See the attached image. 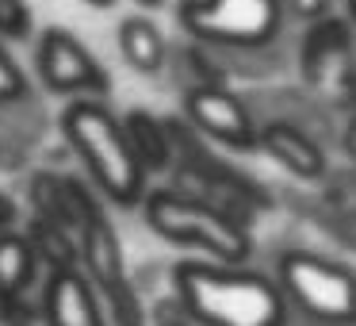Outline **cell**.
Segmentation results:
<instances>
[{
    "instance_id": "obj_17",
    "label": "cell",
    "mask_w": 356,
    "mask_h": 326,
    "mask_svg": "<svg viewBox=\"0 0 356 326\" xmlns=\"http://www.w3.org/2000/svg\"><path fill=\"white\" fill-rule=\"evenodd\" d=\"M24 96H27V77L16 65V58L4 50V42H0V104H16Z\"/></svg>"
},
{
    "instance_id": "obj_16",
    "label": "cell",
    "mask_w": 356,
    "mask_h": 326,
    "mask_svg": "<svg viewBox=\"0 0 356 326\" xmlns=\"http://www.w3.org/2000/svg\"><path fill=\"white\" fill-rule=\"evenodd\" d=\"M31 8H27V0H0V39L8 42H24L31 39Z\"/></svg>"
},
{
    "instance_id": "obj_7",
    "label": "cell",
    "mask_w": 356,
    "mask_h": 326,
    "mask_svg": "<svg viewBox=\"0 0 356 326\" xmlns=\"http://www.w3.org/2000/svg\"><path fill=\"white\" fill-rule=\"evenodd\" d=\"M184 119L230 150H257L261 146V127L253 123L249 108L230 88L218 85V81H203V85L188 88Z\"/></svg>"
},
{
    "instance_id": "obj_15",
    "label": "cell",
    "mask_w": 356,
    "mask_h": 326,
    "mask_svg": "<svg viewBox=\"0 0 356 326\" xmlns=\"http://www.w3.org/2000/svg\"><path fill=\"white\" fill-rule=\"evenodd\" d=\"M100 300H104V311H108V326H146L142 300L127 277L115 280V284H104Z\"/></svg>"
},
{
    "instance_id": "obj_8",
    "label": "cell",
    "mask_w": 356,
    "mask_h": 326,
    "mask_svg": "<svg viewBox=\"0 0 356 326\" xmlns=\"http://www.w3.org/2000/svg\"><path fill=\"white\" fill-rule=\"evenodd\" d=\"M42 323L47 326H108L100 288L81 265L50 269L42 288Z\"/></svg>"
},
{
    "instance_id": "obj_18",
    "label": "cell",
    "mask_w": 356,
    "mask_h": 326,
    "mask_svg": "<svg viewBox=\"0 0 356 326\" xmlns=\"http://www.w3.org/2000/svg\"><path fill=\"white\" fill-rule=\"evenodd\" d=\"M149 318H154V326H203L200 318L192 315V307H188L180 295H169V300H157L154 311H149Z\"/></svg>"
},
{
    "instance_id": "obj_12",
    "label": "cell",
    "mask_w": 356,
    "mask_h": 326,
    "mask_svg": "<svg viewBox=\"0 0 356 326\" xmlns=\"http://www.w3.org/2000/svg\"><path fill=\"white\" fill-rule=\"evenodd\" d=\"M123 123H127V134H131V146H134V154H138V162L146 165V173L169 169L172 157H177V150H172L177 127H172L169 119H157L154 111H146V108L127 111Z\"/></svg>"
},
{
    "instance_id": "obj_20",
    "label": "cell",
    "mask_w": 356,
    "mask_h": 326,
    "mask_svg": "<svg viewBox=\"0 0 356 326\" xmlns=\"http://www.w3.org/2000/svg\"><path fill=\"white\" fill-rule=\"evenodd\" d=\"M12 223H16V203H12L8 196L0 192V231H8Z\"/></svg>"
},
{
    "instance_id": "obj_6",
    "label": "cell",
    "mask_w": 356,
    "mask_h": 326,
    "mask_svg": "<svg viewBox=\"0 0 356 326\" xmlns=\"http://www.w3.org/2000/svg\"><path fill=\"white\" fill-rule=\"evenodd\" d=\"M35 65H39V77L50 93H65V96H108L111 93L108 70L65 27H47L39 35Z\"/></svg>"
},
{
    "instance_id": "obj_22",
    "label": "cell",
    "mask_w": 356,
    "mask_h": 326,
    "mask_svg": "<svg viewBox=\"0 0 356 326\" xmlns=\"http://www.w3.org/2000/svg\"><path fill=\"white\" fill-rule=\"evenodd\" d=\"M134 4H142V8H161L165 0H134Z\"/></svg>"
},
{
    "instance_id": "obj_4",
    "label": "cell",
    "mask_w": 356,
    "mask_h": 326,
    "mask_svg": "<svg viewBox=\"0 0 356 326\" xmlns=\"http://www.w3.org/2000/svg\"><path fill=\"white\" fill-rule=\"evenodd\" d=\"M276 280L287 303L299 307L318 326H353L356 323V272L330 257L291 249L280 257Z\"/></svg>"
},
{
    "instance_id": "obj_3",
    "label": "cell",
    "mask_w": 356,
    "mask_h": 326,
    "mask_svg": "<svg viewBox=\"0 0 356 326\" xmlns=\"http://www.w3.org/2000/svg\"><path fill=\"white\" fill-rule=\"evenodd\" d=\"M146 223L165 242L211 254L215 261L241 265L253 249V238L241 226V219H234L230 211L215 208L207 200L177 192V188H157L146 196Z\"/></svg>"
},
{
    "instance_id": "obj_1",
    "label": "cell",
    "mask_w": 356,
    "mask_h": 326,
    "mask_svg": "<svg viewBox=\"0 0 356 326\" xmlns=\"http://www.w3.org/2000/svg\"><path fill=\"white\" fill-rule=\"evenodd\" d=\"M177 295L203 326H284L287 295L280 280L245 272L230 261H180L172 269Z\"/></svg>"
},
{
    "instance_id": "obj_11",
    "label": "cell",
    "mask_w": 356,
    "mask_h": 326,
    "mask_svg": "<svg viewBox=\"0 0 356 326\" xmlns=\"http://www.w3.org/2000/svg\"><path fill=\"white\" fill-rule=\"evenodd\" d=\"M119 54H123V62L131 65L134 73L154 77V73L165 70L169 47H165L161 27L149 16H127L123 24H119Z\"/></svg>"
},
{
    "instance_id": "obj_19",
    "label": "cell",
    "mask_w": 356,
    "mask_h": 326,
    "mask_svg": "<svg viewBox=\"0 0 356 326\" xmlns=\"http://www.w3.org/2000/svg\"><path fill=\"white\" fill-rule=\"evenodd\" d=\"M284 8L295 20H325L333 8V0H284Z\"/></svg>"
},
{
    "instance_id": "obj_23",
    "label": "cell",
    "mask_w": 356,
    "mask_h": 326,
    "mask_svg": "<svg viewBox=\"0 0 356 326\" xmlns=\"http://www.w3.org/2000/svg\"><path fill=\"white\" fill-rule=\"evenodd\" d=\"M88 4H92V8H111L115 0H88Z\"/></svg>"
},
{
    "instance_id": "obj_14",
    "label": "cell",
    "mask_w": 356,
    "mask_h": 326,
    "mask_svg": "<svg viewBox=\"0 0 356 326\" xmlns=\"http://www.w3.org/2000/svg\"><path fill=\"white\" fill-rule=\"evenodd\" d=\"M27 238L35 242L39 257L50 265V269H65V265H77L81 246H73V226L54 223V219H47V215H35V219H31V231H27Z\"/></svg>"
},
{
    "instance_id": "obj_24",
    "label": "cell",
    "mask_w": 356,
    "mask_h": 326,
    "mask_svg": "<svg viewBox=\"0 0 356 326\" xmlns=\"http://www.w3.org/2000/svg\"><path fill=\"white\" fill-rule=\"evenodd\" d=\"M348 20H353V27H356V0H348Z\"/></svg>"
},
{
    "instance_id": "obj_2",
    "label": "cell",
    "mask_w": 356,
    "mask_h": 326,
    "mask_svg": "<svg viewBox=\"0 0 356 326\" xmlns=\"http://www.w3.org/2000/svg\"><path fill=\"white\" fill-rule=\"evenodd\" d=\"M62 134L111 203L119 208L146 203V165L134 154L127 123L111 116L108 104H100L96 96L70 100L62 111Z\"/></svg>"
},
{
    "instance_id": "obj_5",
    "label": "cell",
    "mask_w": 356,
    "mask_h": 326,
    "mask_svg": "<svg viewBox=\"0 0 356 326\" xmlns=\"http://www.w3.org/2000/svg\"><path fill=\"white\" fill-rule=\"evenodd\" d=\"M284 0H180L177 20L195 42L226 50L268 47L284 27Z\"/></svg>"
},
{
    "instance_id": "obj_10",
    "label": "cell",
    "mask_w": 356,
    "mask_h": 326,
    "mask_svg": "<svg viewBox=\"0 0 356 326\" xmlns=\"http://www.w3.org/2000/svg\"><path fill=\"white\" fill-rule=\"evenodd\" d=\"M81 261H85V272L96 280V288L115 284V280L127 277L123 265V246H119L115 226L108 223V215L100 211V203H92L81 223Z\"/></svg>"
},
{
    "instance_id": "obj_21",
    "label": "cell",
    "mask_w": 356,
    "mask_h": 326,
    "mask_svg": "<svg viewBox=\"0 0 356 326\" xmlns=\"http://www.w3.org/2000/svg\"><path fill=\"white\" fill-rule=\"evenodd\" d=\"M345 150H348V157L356 162V116L348 119V131H345Z\"/></svg>"
},
{
    "instance_id": "obj_13",
    "label": "cell",
    "mask_w": 356,
    "mask_h": 326,
    "mask_svg": "<svg viewBox=\"0 0 356 326\" xmlns=\"http://www.w3.org/2000/svg\"><path fill=\"white\" fill-rule=\"evenodd\" d=\"M39 272V249L27 234L0 231V300H16L27 292Z\"/></svg>"
},
{
    "instance_id": "obj_9",
    "label": "cell",
    "mask_w": 356,
    "mask_h": 326,
    "mask_svg": "<svg viewBox=\"0 0 356 326\" xmlns=\"http://www.w3.org/2000/svg\"><path fill=\"white\" fill-rule=\"evenodd\" d=\"M257 150L276 157V162L284 165L287 173H295L299 180H318L325 173V150L318 146L302 127L284 123V119L261 127V146Z\"/></svg>"
}]
</instances>
